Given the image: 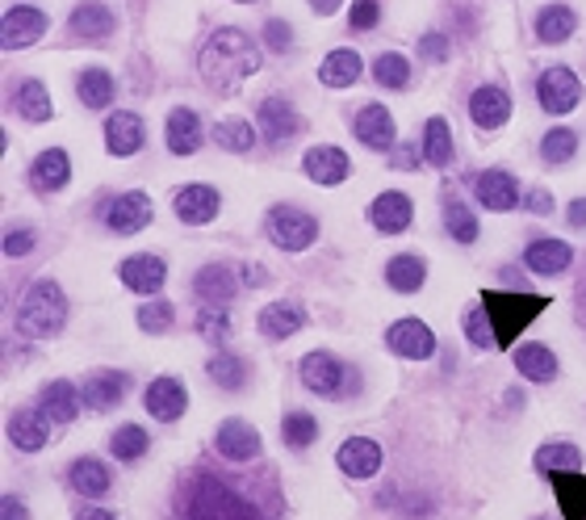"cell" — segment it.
Masks as SVG:
<instances>
[{
	"label": "cell",
	"mask_w": 586,
	"mask_h": 520,
	"mask_svg": "<svg viewBox=\"0 0 586 520\" xmlns=\"http://www.w3.org/2000/svg\"><path fill=\"white\" fill-rule=\"evenodd\" d=\"M197 68H202V81L210 84L213 93L227 97V93H235L252 72H260V51H256V43H252L243 29L222 26L206 38Z\"/></svg>",
	"instance_id": "obj_1"
},
{
	"label": "cell",
	"mask_w": 586,
	"mask_h": 520,
	"mask_svg": "<svg viewBox=\"0 0 586 520\" xmlns=\"http://www.w3.org/2000/svg\"><path fill=\"white\" fill-rule=\"evenodd\" d=\"M181 520H265V512L210 470L193 474L181 492Z\"/></svg>",
	"instance_id": "obj_2"
},
{
	"label": "cell",
	"mask_w": 586,
	"mask_h": 520,
	"mask_svg": "<svg viewBox=\"0 0 586 520\" xmlns=\"http://www.w3.org/2000/svg\"><path fill=\"white\" fill-rule=\"evenodd\" d=\"M68 324V294L54 281H34L17 306V331L29 340H51Z\"/></svg>",
	"instance_id": "obj_3"
},
{
	"label": "cell",
	"mask_w": 586,
	"mask_h": 520,
	"mask_svg": "<svg viewBox=\"0 0 586 520\" xmlns=\"http://www.w3.org/2000/svg\"><path fill=\"white\" fill-rule=\"evenodd\" d=\"M481 306H486V315H490V328H495V340L511 349L515 340H520V331L533 324L536 315L549 306V299L540 294H503V290H481Z\"/></svg>",
	"instance_id": "obj_4"
},
{
	"label": "cell",
	"mask_w": 586,
	"mask_h": 520,
	"mask_svg": "<svg viewBox=\"0 0 586 520\" xmlns=\"http://www.w3.org/2000/svg\"><path fill=\"white\" fill-rule=\"evenodd\" d=\"M268 240L285 252H302L319 240V219L306 210H293V206H277L268 215Z\"/></svg>",
	"instance_id": "obj_5"
},
{
	"label": "cell",
	"mask_w": 586,
	"mask_h": 520,
	"mask_svg": "<svg viewBox=\"0 0 586 520\" xmlns=\"http://www.w3.org/2000/svg\"><path fill=\"white\" fill-rule=\"evenodd\" d=\"M536 97H540V110L545 113H570L583 101V81L570 68H549L536 81Z\"/></svg>",
	"instance_id": "obj_6"
},
{
	"label": "cell",
	"mask_w": 586,
	"mask_h": 520,
	"mask_svg": "<svg viewBox=\"0 0 586 520\" xmlns=\"http://www.w3.org/2000/svg\"><path fill=\"white\" fill-rule=\"evenodd\" d=\"M47 34V13L34 9V4H13L0 22V47L4 51H17V47H29Z\"/></svg>",
	"instance_id": "obj_7"
},
{
	"label": "cell",
	"mask_w": 586,
	"mask_h": 520,
	"mask_svg": "<svg viewBox=\"0 0 586 520\" xmlns=\"http://www.w3.org/2000/svg\"><path fill=\"white\" fill-rule=\"evenodd\" d=\"M297 374H302V386L322 395V399H335V395L344 390V378H347L344 361H335L331 353L302 356V370H297Z\"/></svg>",
	"instance_id": "obj_8"
},
{
	"label": "cell",
	"mask_w": 586,
	"mask_h": 520,
	"mask_svg": "<svg viewBox=\"0 0 586 520\" xmlns=\"http://www.w3.org/2000/svg\"><path fill=\"white\" fill-rule=\"evenodd\" d=\"M474 193H478L481 206H486V210H495V215H506V210H515V206L524 202V190H520V181H515L511 172H503V168H490V172H481L478 185H474Z\"/></svg>",
	"instance_id": "obj_9"
},
{
	"label": "cell",
	"mask_w": 586,
	"mask_h": 520,
	"mask_svg": "<svg viewBox=\"0 0 586 520\" xmlns=\"http://www.w3.org/2000/svg\"><path fill=\"white\" fill-rule=\"evenodd\" d=\"M151 215H156V210H151V197L131 190V193H118V197L109 202L106 222L118 235H134V231H143V227L151 222Z\"/></svg>",
	"instance_id": "obj_10"
},
{
	"label": "cell",
	"mask_w": 586,
	"mask_h": 520,
	"mask_svg": "<svg viewBox=\"0 0 586 520\" xmlns=\"http://www.w3.org/2000/svg\"><path fill=\"white\" fill-rule=\"evenodd\" d=\"M386 344H390V353L406 356V361H427L436 353V336H431L424 319H399L394 328L386 331Z\"/></svg>",
	"instance_id": "obj_11"
},
{
	"label": "cell",
	"mask_w": 586,
	"mask_h": 520,
	"mask_svg": "<svg viewBox=\"0 0 586 520\" xmlns=\"http://www.w3.org/2000/svg\"><path fill=\"white\" fill-rule=\"evenodd\" d=\"M213 445H218V454L227 462H252V458H260V433L247 420H222Z\"/></svg>",
	"instance_id": "obj_12"
},
{
	"label": "cell",
	"mask_w": 586,
	"mask_h": 520,
	"mask_svg": "<svg viewBox=\"0 0 586 520\" xmlns=\"http://www.w3.org/2000/svg\"><path fill=\"white\" fill-rule=\"evenodd\" d=\"M369 219H374V227L381 235H399V231H406L411 219H415V206H411L406 193L386 190V193H377V202L369 206Z\"/></svg>",
	"instance_id": "obj_13"
},
{
	"label": "cell",
	"mask_w": 586,
	"mask_h": 520,
	"mask_svg": "<svg viewBox=\"0 0 586 520\" xmlns=\"http://www.w3.org/2000/svg\"><path fill=\"white\" fill-rule=\"evenodd\" d=\"M122 281L131 286L134 294H160V286L168 281V265L156 252H138L122 261Z\"/></svg>",
	"instance_id": "obj_14"
},
{
	"label": "cell",
	"mask_w": 586,
	"mask_h": 520,
	"mask_svg": "<svg viewBox=\"0 0 586 520\" xmlns=\"http://www.w3.org/2000/svg\"><path fill=\"white\" fill-rule=\"evenodd\" d=\"M143 403H147V411H151L156 420L172 424V420H181V415H185V408H188L185 383H181V378H156V383L147 386Z\"/></svg>",
	"instance_id": "obj_15"
},
{
	"label": "cell",
	"mask_w": 586,
	"mask_h": 520,
	"mask_svg": "<svg viewBox=\"0 0 586 520\" xmlns=\"http://www.w3.org/2000/svg\"><path fill=\"white\" fill-rule=\"evenodd\" d=\"M126 390H131V378H126V374H118V370H101V374H93V378L84 383L81 395H84V408L113 411V408H122Z\"/></svg>",
	"instance_id": "obj_16"
},
{
	"label": "cell",
	"mask_w": 586,
	"mask_h": 520,
	"mask_svg": "<svg viewBox=\"0 0 586 520\" xmlns=\"http://www.w3.org/2000/svg\"><path fill=\"white\" fill-rule=\"evenodd\" d=\"M335 465L344 470L347 479H374L377 470H381V445L369 437L344 440L340 454H335Z\"/></svg>",
	"instance_id": "obj_17"
},
{
	"label": "cell",
	"mask_w": 586,
	"mask_h": 520,
	"mask_svg": "<svg viewBox=\"0 0 586 520\" xmlns=\"http://www.w3.org/2000/svg\"><path fill=\"white\" fill-rule=\"evenodd\" d=\"M193 294L202 299V306H227V302L240 294V281L227 265H206L193 277Z\"/></svg>",
	"instance_id": "obj_18"
},
{
	"label": "cell",
	"mask_w": 586,
	"mask_h": 520,
	"mask_svg": "<svg viewBox=\"0 0 586 520\" xmlns=\"http://www.w3.org/2000/svg\"><path fill=\"white\" fill-rule=\"evenodd\" d=\"M218 190L213 185H185L176 193V219L188 222V227H206V222L218 219Z\"/></svg>",
	"instance_id": "obj_19"
},
{
	"label": "cell",
	"mask_w": 586,
	"mask_h": 520,
	"mask_svg": "<svg viewBox=\"0 0 586 520\" xmlns=\"http://www.w3.org/2000/svg\"><path fill=\"white\" fill-rule=\"evenodd\" d=\"M47 424H51V420H47L42 408L13 411V420H9V440H13L17 449H26V454H38V449L51 440V428H47Z\"/></svg>",
	"instance_id": "obj_20"
},
{
	"label": "cell",
	"mask_w": 586,
	"mask_h": 520,
	"mask_svg": "<svg viewBox=\"0 0 586 520\" xmlns=\"http://www.w3.org/2000/svg\"><path fill=\"white\" fill-rule=\"evenodd\" d=\"M143 138H147V131H143V118H138V113L131 110L109 113V122H106L109 156H134V152L143 147Z\"/></svg>",
	"instance_id": "obj_21"
},
{
	"label": "cell",
	"mask_w": 586,
	"mask_h": 520,
	"mask_svg": "<svg viewBox=\"0 0 586 520\" xmlns=\"http://www.w3.org/2000/svg\"><path fill=\"white\" fill-rule=\"evenodd\" d=\"M469 118L478 122L481 131H499L506 118H511V97H506L499 84H481L478 93L469 97Z\"/></svg>",
	"instance_id": "obj_22"
},
{
	"label": "cell",
	"mask_w": 586,
	"mask_h": 520,
	"mask_svg": "<svg viewBox=\"0 0 586 520\" xmlns=\"http://www.w3.org/2000/svg\"><path fill=\"white\" fill-rule=\"evenodd\" d=\"M356 138L369 147V152H386V147H394V118L386 106H365V110L356 113Z\"/></svg>",
	"instance_id": "obj_23"
},
{
	"label": "cell",
	"mask_w": 586,
	"mask_h": 520,
	"mask_svg": "<svg viewBox=\"0 0 586 520\" xmlns=\"http://www.w3.org/2000/svg\"><path fill=\"white\" fill-rule=\"evenodd\" d=\"M260 131L268 143H285L302 131V118L285 97H268V101H260Z\"/></svg>",
	"instance_id": "obj_24"
},
{
	"label": "cell",
	"mask_w": 586,
	"mask_h": 520,
	"mask_svg": "<svg viewBox=\"0 0 586 520\" xmlns=\"http://www.w3.org/2000/svg\"><path fill=\"white\" fill-rule=\"evenodd\" d=\"M549 483L558 492L561 517L586 520V474H578V470H549Z\"/></svg>",
	"instance_id": "obj_25"
},
{
	"label": "cell",
	"mask_w": 586,
	"mask_h": 520,
	"mask_svg": "<svg viewBox=\"0 0 586 520\" xmlns=\"http://www.w3.org/2000/svg\"><path fill=\"white\" fill-rule=\"evenodd\" d=\"M68 177H72V156H68L63 147H47V152L34 160V168H29L34 190H42V193L63 190V185H68Z\"/></svg>",
	"instance_id": "obj_26"
},
{
	"label": "cell",
	"mask_w": 586,
	"mask_h": 520,
	"mask_svg": "<svg viewBox=\"0 0 586 520\" xmlns=\"http://www.w3.org/2000/svg\"><path fill=\"white\" fill-rule=\"evenodd\" d=\"M347 172H352V160H347V152H340V147H310L306 152V177L310 181L340 185V181H347Z\"/></svg>",
	"instance_id": "obj_27"
},
{
	"label": "cell",
	"mask_w": 586,
	"mask_h": 520,
	"mask_svg": "<svg viewBox=\"0 0 586 520\" xmlns=\"http://www.w3.org/2000/svg\"><path fill=\"white\" fill-rule=\"evenodd\" d=\"M163 138H168L172 156H193L202 147V118L193 110H172L168 113V126H163Z\"/></svg>",
	"instance_id": "obj_28"
},
{
	"label": "cell",
	"mask_w": 586,
	"mask_h": 520,
	"mask_svg": "<svg viewBox=\"0 0 586 520\" xmlns=\"http://www.w3.org/2000/svg\"><path fill=\"white\" fill-rule=\"evenodd\" d=\"M570 261H574V252H570L565 240H536V244H528V252H524V265L540 277L565 274V269H570Z\"/></svg>",
	"instance_id": "obj_29"
},
{
	"label": "cell",
	"mask_w": 586,
	"mask_h": 520,
	"mask_svg": "<svg viewBox=\"0 0 586 520\" xmlns=\"http://www.w3.org/2000/svg\"><path fill=\"white\" fill-rule=\"evenodd\" d=\"M84 408V395L76 390L72 383H51L42 390V411H47V420L59 424V428H68Z\"/></svg>",
	"instance_id": "obj_30"
},
{
	"label": "cell",
	"mask_w": 586,
	"mask_h": 520,
	"mask_svg": "<svg viewBox=\"0 0 586 520\" xmlns=\"http://www.w3.org/2000/svg\"><path fill=\"white\" fill-rule=\"evenodd\" d=\"M256 324H260V336H268V340H290L293 331L306 324V311L293 306V302H272V306L260 311Z\"/></svg>",
	"instance_id": "obj_31"
},
{
	"label": "cell",
	"mask_w": 586,
	"mask_h": 520,
	"mask_svg": "<svg viewBox=\"0 0 586 520\" xmlns=\"http://www.w3.org/2000/svg\"><path fill=\"white\" fill-rule=\"evenodd\" d=\"M68 26L76 38H109L113 34V13H109L106 4H97V0H88L81 9H72V17H68Z\"/></svg>",
	"instance_id": "obj_32"
},
{
	"label": "cell",
	"mask_w": 586,
	"mask_h": 520,
	"mask_svg": "<svg viewBox=\"0 0 586 520\" xmlns=\"http://www.w3.org/2000/svg\"><path fill=\"white\" fill-rule=\"evenodd\" d=\"M361 72H365L361 56H356V51H347V47H340V51H331V56L322 59L319 81L327 84V88H347V84L361 81Z\"/></svg>",
	"instance_id": "obj_33"
},
{
	"label": "cell",
	"mask_w": 586,
	"mask_h": 520,
	"mask_svg": "<svg viewBox=\"0 0 586 520\" xmlns=\"http://www.w3.org/2000/svg\"><path fill=\"white\" fill-rule=\"evenodd\" d=\"M574 29H578V17H574V9H565V4H549V9L536 13V38L549 43V47L565 43Z\"/></svg>",
	"instance_id": "obj_34"
},
{
	"label": "cell",
	"mask_w": 586,
	"mask_h": 520,
	"mask_svg": "<svg viewBox=\"0 0 586 520\" xmlns=\"http://www.w3.org/2000/svg\"><path fill=\"white\" fill-rule=\"evenodd\" d=\"M515 370L528 383H553L558 378V356H553V349H545V344H524L515 353Z\"/></svg>",
	"instance_id": "obj_35"
},
{
	"label": "cell",
	"mask_w": 586,
	"mask_h": 520,
	"mask_svg": "<svg viewBox=\"0 0 586 520\" xmlns=\"http://www.w3.org/2000/svg\"><path fill=\"white\" fill-rule=\"evenodd\" d=\"M424 160L431 168H449L453 165V131L444 118H427L424 126Z\"/></svg>",
	"instance_id": "obj_36"
},
{
	"label": "cell",
	"mask_w": 586,
	"mask_h": 520,
	"mask_svg": "<svg viewBox=\"0 0 586 520\" xmlns=\"http://www.w3.org/2000/svg\"><path fill=\"white\" fill-rule=\"evenodd\" d=\"M17 113L26 122H51V97H47V84L42 81H22L17 84V97H13Z\"/></svg>",
	"instance_id": "obj_37"
},
{
	"label": "cell",
	"mask_w": 586,
	"mask_h": 520,
	"mask_svg": "<svg viewBox=\"0 0 586 520\" xmlns=\"http://www.w3.org/2000/svg\"><path fill=\"white\" fill-rule=\"evenodd\" d=\"M386 281H390V290H399V294H415L427 281L424 261H419V256H394V261L386 265Z\"/></svg>",
	"instance_id": "obj_38"
},
{
	"label": "cell",
	"mask_w": 586,
	"mask_h": 520,
	"mask_svg": "<svg viewBox=\"0 0 586 520\" xmlns=\"http://www.w3.org/2000/svg\"><path fill=\"white\" fill-rule=\"evenodd\" d=\"M147 449H151V437H147V428H138V424H122L113 440H109V454L118 458V462H138V458H147Z\"/></svg>",
	"instance_id": "obj_39"
},
{
	"label": "cell",
	"mask_w": 586,
	"mask_h": 520,
	"mask_svg": "<svg viewBox=\"0 0 586 520\" xmlns=\"http://www.w3.org/2000/svg\"><path fill=\"white\" fill-rule=\"evenodd\" d=\"M76 93H81V101L88 110H106L109 101H113V76L101 72V68H88L81 81H76Z\"/></svg>",
	"instance_id": "obj_40"
},
{
	"label": "cell",
	"mask_w": 586,
	"mask_h": 520,
	"mask_svg": "<svg viewBox=\"0 0 586 520\" xmlns=\"http://www.w3.org/2000/svg\"><path fill=\"white\" fill-rule=\"evenodd\" d=\"M72 487L81 495H106L109 492V470L101 458H81V462L72 465Z\"/></svg>",
	"instance_id": "obj_41"
},
{
	"label": "cell",
	"mask_w": 586,
	"mask_h": 520,
	"mask_svg": "<svg viewBox=\"0 0 586 520\" xmlns=\"http://www.w3.org/2000/svg\"><path fill=\"white\" fill-rule=\"evenodd\" d=\"M574 156H578V135L570 126H553L549 135L540 138V160L545 165H565Z\"/></svg>",
	"instance_id": "obj_42"
},
{
	"label": "cell",
	"mask_w": 586,
	"mask_h": 520,
	"mask_svg": "<svg viewBox=\"0 0 586 520\" xmlns=\"http://www.w3.org/2000/svg\"><path fill=\"white\" fill-rule=\"evenodd\" d=\"M281 437H285L290 449H310L319 440V420L310 411H290L285 424H281Z\"/></svg>",
	"instance_id": "obj_43"
},
{
	"label": "cell",
	"mask_w": 586,
	"mask_h": 520,
	"mask_svg": "<svg viewBox=\"0 0 586 520\" xmlns=\"http://www.w3.org/2000/svg\"><path fill=\"white\" fill-rule=\"evenodd\" d=\"M210 378L222 390H243L247 386V365H243L240 356H231V353H218V356H210Z\"/></svg>",
	"instance_id": "obj_44"
},
{
	"label": "cell",
	"mask_w": 586,
	"mask_h": 520,
	"mask_svg": "<svg viewBox=\"0 0 586 520\" xmlns=\"http://www.w3.org/2000/svg\"><path fill=\"white\" fill-rule=\"evenodd\" d=\"M444 227H449V235L456 244H474L478 240V219H474V210L465 202H449L444 206Z\"/></svg>",
	"instance_id": "obj_45"
},
{
	"label": "cell",
	"mask_w": 586,
	"mask_h": 520,
	"mask_svg": "<svg viewBox=\"0 0 586 520\" xmlns=\"http://www.w3.org/2000/svg\"><path fill=\"white\" fill-rule=\"evenodd\" d=\"M213 138H218L222 152H252V143H256L252 126H247L243 118H222V122L213 126Z\"/></svg>",
	"instance_id": "obj_46"
},
{
	"label": "cell",
	"mask_w": 586,
	"mask_h": 520,
	"mask_svg": "<svg viewBox=\"0 0 586 520\" xmlns=\"http://www.w3.org/2000/svg\"><path fill=\"white\" fill-rule=\"evenodd\" d=\"M374 76L381 88H406V84H411V63H406L399 51H386V56H377Z\"/></svg>",
	"instance_id": "obj_47"
},
{
	"label": "cell",
	"mask_w": 586,
	"mask_h": 520,
	"mask_svg": "<svg viewBox=\"0 0 586 520\" xmlns=\"http://www.w3.org/2000/svg\"><path fill=\"white\" fill-rule=\"evenodd\" d=\"M578 462H583L578 445H540L536 449V465L540 470H578Z\"/></svg>",
	"instance_id": "obj_48"
},
{
	"label": "cell",
	"mask_w": 586,
	"mask_h": 520,
	"mask_svg": "<svg viewBox=\"0 0 586 520\" xmlns=\"http://www.w3.org/2000/svg\"><path fill=\"white\" fill-rule=\"evenodd\" d=\"M197 331H202L210 344H222V340L231 336V315H227V306H202V311H197Z\"/></svg>",
	"instance_id": "obj_49"
},
{
	"label": "cell",
	"mask_w": 586,
	"mask_h": 520,
	"mask_svg": "<svg viewBox=\"0 0 586 520\" xmlns=\"http://www.w3.org/2000/svg\"><path fill=\"white\" fill-rule=\"evenodd\" d=\"M172 319H176V306H172V302H147V306L138 311V328L147 331V336L168 331L172 328Z\"/></svg>",
	"instance_id": "obj_50"
},
{
	"label": "cell",
	"mask_w": 586,
	"mask_h": 520,
	"mask_svg": "<svg viewBox=\"0 0 586 520\" xmlns=\"http://www.w3.org/2000/svg\"><path fill=\"white\" fill-rule=\"evenodd\" d=\"M465 336L478 344V349H495L499 340H495V328H490V315H486V306L474 311V315H465Z\"/></svg>",
	"instance_id": "obj_51"
},
{
	"label": "cell",
	"mask_w": 586,
	"mask_h": 520,
	"mask_svg": "<svg viewBox=\"0 0 586 520\" xmlns=\"http://www.w3.org/2000/svg\"><path fill=\"white\" fill-rule=\"evenodd\" d=\"M347 22H352V29H374L381 22V4L377 0H356Z\"/></svg>",
	"instance_id": "obj_52"
},
{
	"label": "cell",
	"mask_w": 586,
	"mask_h": 520,
	"mask_svg": "<svg viewBox=\"0 0 586 520\" xmlns=\"http://www.w3.org/2000/svg\"><path fill=\"white\" fill-rule=\"evenodd\" d=\"M265 43H268V51H290V43H293L290 22H281V17L265 22Z\"/></svg>",
	"instance_id": "obj_53"
},
{
	"label": "cell",
	"mask_w": 586,
	"mask_h": 520,
	"mask_svg": "<svg viewBox=\"0 0 586 520\" xmlns=\"http://www.w3.org/2000/svg\"><path fill=\"white\" fill-rule=\"evenodd\" d=\"M419 56H424L427 63H444V59H449V38H444V34H424V38H419Z\"/></svg>",
	"instance_id": "obj_54"
},
{
	"label": "cell",
	"mask_w": 586,
	"mask_h": 520,
	"mask_svg": "<svg viewBox=\"0 0 586 520\" xmlns=\"http://www.w3.org/2000/svg\"><path fill=\"white\" fill-rule=\"evenodd\" d=\"M34 252V231H9L4 235V256H26Z\"/></svg>",
	"instance_id": "obj_55"
},
{
	"label": "cell",
	"mask_w": 586,
	"mask_h": 520,
	"mask_svg": "<svg viewBox=\"0 0 586 520\" xmlns=\"http://www.w3.org/2000/svg\"><path fill=\"white\" fill-rule=\"evenodd\" d=\"M524 206H528L533 215H540V219H545V215L553 210V197H549L545 190H533V193H524Z\"/></svg>",
	"instance_id": "obj_56"
},
{
	"label": "cell",
	"mask_w": 586,
	"mask_h": 520,
	"mask_svg": "<svg viewBox=\"0 0 586 520\" xmlns=\"http://www.w3.org/2000/svg\"><path fill=\"white\" fill-rule=\"evenodd\" d=\"M0 520H29L26 504H22L17 495H4V499H0Z\"/></svg>",
	"instance_id": "obj_57"
},
{
	"label": "cell",
	"mask_w": 586,
	"mask_h": 520,
	"mask_svg": "<svg viewBox=\"0 0 586 520\" xmlns=\"http://www.w3.org/2000/svg\"><path fill=\"white\" fill-rule=\"evenodd\" d=\"M390 165H394V168H406V172H411V168H419V152L402 143L399 152H394V160H390Z\"/></svg>",
	"instance_id": "obj_58"
},
{
	"label": "cell",
	"mask_w": 586,
	"mask_h": 520,
	"mask_svg": "<svg viewBox=\"0 0 586 520\" xmlns=\"http://www.w3.org/2000/svg\"><path fill=\"white\" fill-rule=\"evenodd\" d=\"M570 227H586V197L570 202Z\"/></svg>",
	"instance_id": "obj_59"
},
{
	"label": "cell",
	"mask_w": 586,
	"mask_h": 520,
	"mask_svg": "<svg viewBox=\"0 0 586 520\" xmlns=\"http://www.w3.org/2000/svg\"><path fill=\"white\" fill-rule=\"evenodd\" d=\"M76 520H118V517H113V512H106V508H84Z\"/></svg>",
	"instance_id": "obj_60"
},
{
	"label": "cell",
	"mask_w": 586,
	"mask_h": 520,
	"mask_svg": "<svg viewBox=\"0 0 586 520\" xmlns=\"http://www.w3.org/2000/svg\"><path fill=\"white\" fill-rule=\"evenodd\" d=\"M310 9H315V13H335L340 0H310Z\"/></svg>",
	"instance_id": "obj_61"
},
{
	"label": "cell",
	"mask_w": 586,
	"mask_h": 520,
	"mask_svg": "<svg viewBox=\"0 0 586 520\" xmlns=\"http://www.w3.org/2000/svg\"><path fill=\"white\" fill-rule=\"evenodd\" d=\"M243 277H247V281H265V274H260L256 265H247V269H243Z\"/></svg>",
	"instance_id": "obj_62"
},
{
	"label": "cell",
	"mask_w": 586,
	"mask_h": 520,
	"mask_svg": "<svg viewBox=\"0 0 586 520\" xmlns=\"http://www.w3.org/2000/svg\"><path fill=\"white\" fill-rule=\"evenodd\" d=\"M583 311H586V286H583Z\"/></svg>",
	"instance_id": "obj_63"
},
{
	"label": "cell",
	"mask_w": 586,
	"mask_h": 520,
	"mask_svg": "<svg viewBox=\"0 0 586 520\" xmlns=\"http://www.w3.org/2000/svg\"><path fill=\"white\" fill-rule=\"evenodd\" d=\"M243 4H252V0H243Z\"/></svg>",
	"instance_id": "obj_64"
}]
</instances>
